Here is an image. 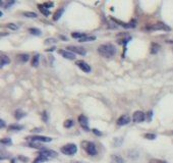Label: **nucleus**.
Listing matches in <instances>:
<instances>
[{"label":"nucleus","instance_id":"f257e3e1","mask_svg":"<svg viewBox=\"0 0 173 163\" xmlns=\"http://www.w3.org/2000/svg\"><path fill=\"white\" fill-rule=\"evenodd\" d=\"M98 53L105 58H110L116 54V48L111 43L102 44L98 47Z\"/></svg>","mask_w":173,"mask_h":163},{"label":"nucleus","instance_id":"f03ea898","mask_svg":"<svg viewBox=\"0 0 173 163\" xmlns=\"http://www.w3.org/2000/svg\"><path fill=\"white\" fill-rule=\"evenodd\" d=\"M82 147L89 155L95 156L97 154V148H96V145L94 143L88 142V141H84V142H82Z\"/></svg>","mask_w":173,"mask_h":163},{"label":"nucleus","instance_id":"7ed1b4c3","mask_svg":"<svg viewBox=\"0 0 173 163\" xmlns=\"http://www.w3.org/2000/svg\"><path fill=\"white\" fill-rule=\"evenodd\" d=\"M63 154L68 155V156H72L75 155L76 152H78V147H76L75 144H66L63 147H61L60 149Z\"/></svg>","mask_w":173,"mask_h":163},{"label":"nucleus","instance_id":"20e7f679","mask_svg":"<svg viewBox=\"0 0 173 163\" xmlns=\"http://www.w3.org/2000/svg\"><path fill=\"white\" fill-rule=\"evenodd\" d=\"M146 30H148V31H170L171 29L166 24L159 21V23L153 24L151 25H147Z\"/></svg>","mask_w":173,"mask_h":163},{"label":"nucleus","instance_id":"39448f33","mask_svg":"<svg viewBox=\"0 0 173 163\" xmlns=\"http://www.w3.org/2000/svg\"><path fill=\"white\" fill-rule=\"evenodd\" d=\"M29 140H31L32 142H51L52 139L49 137H45V136H33V137H29Z\"/></svg>","mask_w":173,"mask_h":163},{"label":"nucleus","instance_id":"423d86ee","mask_svg":"<svg viewBox=\"0 0 173 163\" xmlns=\"http://www.w3.org/2000/svg\"><path fill=\"white\" fill-rule=\"evenodd\" d=\"M145 118H146V115L143 111H136L133 115V120L136 123L137 122H143V121L145 120Z\"/></svg>","mask_w":173,"mask_h":163},{"label":"nucleus","instance_id":"0eeeda50","mask_svg":"<svg viewBox=\"0 0 173 163\" xmlns=\"http://www.w3.org/2000/svg\"><path fill=\"white\" fill-rule=\"evenodd\" d=\"M79 124H81V126L85 130H87V132H89L90 129H89V121H88V118H87V116L85 115H79Z\"/></svg>","mask_w":173,"mask_h":163},{"label":"nucleus","instance_id":"6e6552de","mask_svg":"<svg viewBox=\"0 0 173 163\" xmlns=\"http://www.w3.org/2000/svg\"><path fill=\"white\" fill-rule=\"evenodd\" d=\"M67 50L70 51V52L72 53H78L79 54V55H86V50L84 49V48L82 47H78V46H68L67 47Z\"/></svg>","mask_w":173,"mask_h":163},{"label":"nucleus","instance_id":"1a4fd4ad","mask_svg":"<svg viewBox=\"0 0 173 163\" xmlns=\"http://www.w3.org/2000/svg\"><path fill=\"white\" fill-rule=\"evenodd\" d=\"M75 64L78 65L79 68L83 70V72H91V66H90L86 61H84V60H78V61L75 62Z\"/></svg>","mask_w":173,"mask_h":163},{"label":"nucleus","instance_id":"9d476101","mask_svg":"<svg viewBox=\"0 0 173 163\" xmlns=\"http://www.w3.org/2000/svg\"><path fill=\"white\" fill-rule=\"evenodd\" d=\"M39 155H43L45 157H47L48 159L50 158H54L57 156V153L55 151H53V150H47V149H44L42 150L41 152H39Z\"/></svg>","mask_w":173,"mask_h":163},{"label":"nucleus","instance_id":"9b49d317","mask_svg":"<svg viewBox=\"0 0 173 163\" xmlns=\"http://www.w3.org/2000/svg\"><path fill=\"white\" fill-rule=\"evenodd\" d=\"M58 52H59L60 55H61L62 57H64V58H66V59H69V60L75 59V54L70 52V51H68V50H59Z\"/></svg>","mask_w":173,"mask_h":163},{"label":"nucleus","instance_id":"f8f14e48","mask_svg":"<svg viewBox=\"0 0 173 163\" xmlns=\"http://www.w3.org/2000/svg\"><path fill=\"white\" fill-rule=\"evenodd\" d=\"M130 121V117L127 115V114H123V115H121L119 118L117 119V124L120 126H126V124H129Z\"/></svg>","mask_w":173,"mask_h":163},{"label":"nucleus","instance_id":"ddd939ff","mask_svg":"<svg viewBox=\"0 0 173 163\" xmlns=\"http://www.w3.org/2000/svg\"><path fill=\"white\" fill-rule=\"evenodd\" d=\"M111 163H124V160L122 157L119 155H111Z\"/></svg>","mask_w":173,"mask_h":163},{"label":"nucleus","instance_id":"4468645a","mask_svg":"<svg viewBox=\"0 0 173 163\" xmlns=\"http://www.w3.org/2000/svg\"><path fill=\"white\" fill-rule=\"evenodd\" d=\"M29 58H30V56H29V54H20V55H17V59L20 61L21 63H25L27 62Z\"/></svg>","mask_w":173,"mask_h":163},{"label":"nucleus","instance_id":"2eb2a0df","mask_svg":"<svg viewBox=\"0 0 173 163\" xmlns=\"http://www.w3.org/2000/svg\"><path fill=\"white\" fill-rule=\"evenodd\" d=\"M38 8H39V10L42 12L45 17H49V15H50V10L45 7L43 4H39V5H38Z\"/></svg>","mask_w":173,"mask_h":163},{"label":"nucleus","instance_id":"dca6fc26","mask_svg":"<svg viewBox=\"0 0 173 163\" xmlns=\"http://www.w3.org/2000/svg\"><path fill=\"white\" fill-rule=\"evenodd\" d=\"M63 12H64V8H60L58 9L55 14L53 15V21H58L60 17H61V15L63 14Z\"/></svg>","mask_w":173,"mask_h":163},{"label":"nucleus","instance_id":"f3484780","mask_svg":"<svg viewBox=\"0 0 173 163\" xmlns=\"http://www.w3.org/2000/svg\"><path fill=\"white\" fill-rule=\"evenodd\" d=\"M9 62H10V59H9L6 55H2L1 56V64H0V68H3L4 65L9 64Z\"/></svg>","mask_w":173,"mask_h":163},{"label":"nucleus","instance_id":"a211bd4d","mask_svg":"<svg viewBox=\"0 0 173 163\" xmlns=\"http://www.w3.org/2000/svg\"><path fill=\"white\" fill-rule=\"evenodd\" d=\"M22 129H24V126H21V124L14 123L9 126V130H21Z\"/></svg>","mask_w":173,"mask_h":163},{"label":"nucleus","instance_id":"6ab92c4d","mask_svg":"<svg viewBox=\"0 0 173 163\" xmlns=\"http://www.w3.org/2000/svg\"><path fill=\"white\" fill-rule=\"evenodd\" d=\"M159 50H160V45H159V44L152 43V45H151V53L152 54H156Z\"/></svg>","mask_w":173,"mask_h":163},{"label":"nucleus","instance_id":"aec40b11","mask_svg":"<svg viewBox=\"0 0 173 163\" xmlns=\"http://www.w3.org/2000/svg\"><path fill=\"white\" fill-rule=\"evenodd\" d=\"M47 160H48L47 157H45L43 155H39L36 159H35V161L33 163H43V162H46Z\"/></svg>","mask_w":173,"mask_h":163},{"label":"nucleus","instance_id":"412c9836","mask_svg":"<svg viewBox=\"0 0 173 163\" xmlns=\"http://www.w3.org/2000/svg\"><path fill=\"white\" fill-rule=\"evenodd\" d=\"M29 32H30L32 35H35V36H40V35L42 34L41 31L37 28H30L29 29Z\"/></svg>","mask_w":173,"mask_h":163},{"label":"nucleus","instance_id":"4be33fe9","mask_svg":"<svg viewBox=\"0 0 173 163\" xmlns=\"http://www.w3.org/2000/svg\"><path fill=\"white\" fill-rule=\"evenodd\" d=\"M24 116H25V113L24 111H21V109H18L14 112V117L17 118V119H21V118H22Z\"/></svg>","mask_w":173,"mask_h":163},{"label":"nucleus","instance_id":"5701e85b","mask_svg":"<svg viewBox=\"0 0 173 163\" xmlns=\"http://www.w3.org/2000/svg\"><path fill=\"white\" fill-rule=\"evenodd\" d=\"M39 59H40V56L38 55V54H36V55L33 57V60H32V65L37 68V66L39 65Z\"/></svg>","mask_w":173,"mask_h":163},{"label":"nucleus","instance_id":"b1692460","mask_svg":"<svg viewBox=\"0 0 173 163\" xmlns=\"http://www.w3.org/2000/svg\"><path fill=\"white\" fill-rule=\"evenodd\" d=\"M94 40H96L95 36H86V37L83 38V39L79 40V42H89V41H94Z\"/></svg>","mask_w":173,"mask_h":163},{"label":"nucleus","instance_id":"393cba45","mask_svg":"<svg viewBox=\"0 0 173 163\" xmlns=\"http://www.w3.org/2000/svg\"><path fill=\"white\" fill-rule=\"evenodd\" d=\"M71 37L75 38V39L81 40V39H83L84 37H86V34H83V33H72V34H71Z\"/></svg>","mask_w":173,"mask_h":163},{"label":"nucleus","instance_id":"a878e982","mask_svg":"<svg viewBox=\"0 0 173 163\" xmlns=\"http://www.w3.org/2000/svg\"><path fill=\"white\" fill-rule=\"evenodd\" d=\"M22 14H24L25 17H31V18H36L38 17V15L35 14V12H31V11H25Z\"/></svg>","mask_w":173,"mask_h":163},{"label":"nucleus","instance_id":"bb28decb","mask_svg":"<svg viewBox=\"0 0 173 163\" xmlns=\"http://www.w3.org/2000/svg\"><path fill=\"white\" fill-rule=\"evenodd\" d=\"M14 3H15L14 1H2V2H0V4L4 8H8L9 6H11L12 4H14Z\"/></svg>","mask_w":173,"mask_h":163},{"label":"nucleus","instance_id":"cd10ccee","mask_svg":"<svg viewBox=\"0 0 173 163\" xmlns=\"http://www.w3.org/2000/svg\"><path fill=\"white\" fill-rule=\"evenodd\" d=\"M29 146L32 147V148H36V149H42V145L37 142H31L29 143Z\"/></svg>","mask_w":173,"mask_h":163},{"label":"nucleus","instance_id":"c85d7f7f","mask_svg":"<svg viewBox=\"0 0 173 163\" xmlns=\"http://www.w3.org/2000/svg\"><path fill=\"white\" fill-rule=\"evenodd\" d=\"M6 28H7V29H10V30H12V31H15V30H17V29H18V27H17V25L11 24V23H9V24L6 25Z\"/></svg>","mask_w":173,"mask_h":163},{"label":"nucleus","instance_id":"c756f323","mask_svg":"<svg viewBox=\"0 0 173 163\" xmlns=\"http://www.w3.org/2000/svg\"><path fill=\"white\" fill-rule=\"evenodd\" d=\"M1 144H3V145H11L12 144V141L7 138V139H2L1 140Z\"/></svg>","mask_w":173,"mask_h":163},{"label":"nucleus","instance_id":"7c9ffc66","mask_svg":"<svg viewBox=\"0 0 173 163\" xmlns=\"http://www.w3.org/2000/svg\"><path fill=\"white\" fill-rule=\"evenodd\" d=\"M144 137H145L146 139H148V140H155L156 139V135H155V134H146V135L144 136Z\"/></svg>","mask_w":173,"mask_h":163},{"label":"nucleus","instance_id":"2f4dec72","mask_svg":"<svg viewBox=\"0 0 173 163\" xmlns=\"http://www.w3.org/2000/svg\"><path fill=\"white\" fill-rule=\"evenodd\" d=\"M73 126V121L71 119H68V120H66L65 122H64V126L65 127H71Z\"/></svg>","mask_w":173,"mask_h":163},{"label":"nucleus","instance_id":"473e14b6","mask_svg":"<svg viewBox=\"0 0 173 163\" xmlns=\"http://www.w3.org/2000/svg\"><path fill=\"white\" fill-rule=\"evenodd\" d=\"M149 163H167V162L164 160H160V159H151Z\"/></svg>","mask_w":173,"mask_h":163},{"label":"nucleus","instance_id":"72a5a7b5","mask_svg":"<svg viewBox=\"0 0 173 163\" xmlns=\"http://www.w3.org/2000/svg\"><path fill=\"white\" fill-rule=\"evenodd\" d=\"M43 5H44L47 9H49V8H51V7H53L54 3H53V2H45Z\"/></svg>","mask_w":173,"mask_h":163},{"label":"nucleus","instance_id":"f704fd0d","mask_svg":"<svg viewBox=\"0 0 173 163\" xmlns=\"http://www.w3.org/2000/svg\"><path fill=\"white\" fill-rule=\"evenodd\" d=\"M18 159H20L21 161L25 162V163H27L29 161V158L28 157H25V156H18Z\"/></svg>","mask_w":173,"mask_h":163},{"label":"nucleus","instance_id":"c9c22d12","mask_svg":"<svg viewBox=\"0 0 173 163\" xmlns=\"http://www.w3.org/2000/svg\"><path fill=\"white\" fill-rule=\"evenodd\" d=\"M42 115H43V119H44V121H47L48 118H47V112H46V111H44V112L42 113Z\"/></svg>","mask_w":173,"mask_h":163},{"label":"nucleus","instance_id":"e433bc0d","mask_svg":"<svg viewBox=\"0 0 173 163\" xmlns=\"http://www.w3.org/2000/svg\"><path fill=\"white\" fill-rule=\"evenodd\" d=\"M52 42L55 43L56 41L54 40V39H47V40H46V42H45V43H46V44H49V43H52Z\"/></svg>","mask_w":173,"mask_h":163},{"label":"nucleus","instance_id":"4c0bfd02","mask_svg":"<svg viewBox=\"0 0 173 163\" xmlns=\"http://www.w3.org/2000/svg\"><path fill=\"white\" fill-rule=\"evenodd\" d=\"M93 132H94V133H95V134H96V135H97V136H101V135H102V133H101V132H98V130H96V129H94V130H93Z\"/></svg>","mask_w":173,"mask_h":163},{"label":"nucleus","instance_id":"58836bf2","mask_svg":"<svg viewBox=\"0 0 173 163\" xmlns=\"http://www.w3.org/2000/svg\"><path fill=\"white\" fill-rule=\"evenodd\" d=\"M0 126L1 127H5V122H4V120H0Z\"/></svg>","mask_w":173,"mask_h":163},{"label":"nucleus","instance_id":"ea45409f","mask_svg":"<svg viewBox=\"0 0 173 163\" xmlns=\"http://www.w3.org/2000/svg\"><path fill=\"white\" fill-rule=\"evenodd\" d=\"M75 163H81V162H75Z\"/></svg>","mask_w":173,"mask_h":163},{"label":"nucleus","instance_id":"a19ab883","mask_svg":"<svg viewBox=\"0 0 173 163\" xmlns=\"http://www.w3.org/2000/svg\"><path fill=\"white\" fill-rule=\"evenodd\" d=\"M11 163H14V161H12V162H11Z\"/></svg>","mask_w":173,"mask_h":163}]
</instances>
